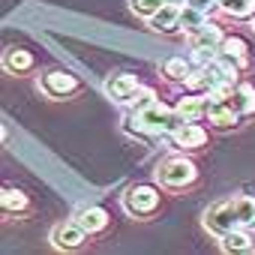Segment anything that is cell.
Segmentation results:
<instances>
[{"label": "cell", "mask_w": 255, "mask_h": 255, "mask_svg": "<svg viewBox=\"0 0 255 255\" xmlns=\"http://www.w3.org/2000/svg\"><path fill=\"white\" fill-rule=\"evenodd\" d=\"M222 39H225V36H222V30H219L216 24H210V21H207L198 33H192V36H189V45H192V48H219V45H222Z\"/></svg>", "instance_id": "18"}, {"label": "cell", "mask_w": 255, "mask_h": 255, "mask_svg": "<svg viewBox=\"0 0 255 255\" xmlns=\"http://www.w3.org/2000/svg\"><path fill=\"white\" fill-rule=\"evenodd\" d=\"M234 210H237V219L243 228L255 225V198L249 195H234Z\"/></svg>", "instance_id": "23"}, {"label": "cell", "mask_w": 255, "mask_h": 255, "mask_svg": "<svg viewBox=\"0 0 255 255\" xmlns=\"http://www.w3.org/2000/svg\"><path fill=\"white\" fill-rule=\"evenodd\" d=\"M219 60L228 63V66H234V69H243V66L249 63V48H246V42H243L240 36H225L222 45H219Z\"/></svg>", "instance_id": "8"}, {"label": "cell", "mask_w": 255, "mask_h": 255, "mask_svg": "<svg viewBox=\"0 0 255 255\" xmlns=\"http://www.w3.org/2000/svg\"><path fill=\"white\" fill-rule=\"evenodd\" d=\"M222 102H228L240 117H243V114H252V111H255V87H252V84H234V87L222 96Z\"/></svg>", "instance_id": "11"}, {"label": "cell", "mask_w": 255, "mask_h": 255, "mask_svg": "<svg viewBox=\"0 0 255 255\" xmlns=\"http://www.w3.org/2000/svg\"><path fill=\"white\" fill-rule=\"evenodd\" d=\"M210 93H195V96H183L180 102H177V114L183 117V120H201L204 114H207V108H210Z\"/></svg>", "instance_id": "13"}, {"label": "cell", "mask_w": 255, "mask_h": 255, "mask_svg": "<svg viewBox=\"0 0 255 255\" xmlns=\"http://www.w3.org/2000/svg\"><path fill=\"white\" fill-rule=\"evenodd\" d=\"M39 87H42L48 96L63 99V96H69V93H75V90H78V78H75V75H69V72L54 69V72H45V75H42Z\"/></svg>", "instance_id": "6"}, {"label": "cell", "mask_w": 255, "mask_h": 255, "mask_svg": "<svg viewBox=\"0 0 255 255\" xmlns=\"http://www.w3.org/2000/svg\"><path fill=\"white\" fill-rule=\"evenodd\" d=\"M219 9L231 18H249L255 12V0H219Z\"/></svg>", "instance_id": "22"}, {"label": "cell", "mask_w": 255, "mask_h": 255, "mask_svg": "<svg viewBox=\"0 0 255 255\" xmlns=\"http://www.w3.org/2000/svg\"><path fill=\"white\" fill-rule=\"evenodd\" d=\"M162 3H165V0H132V12L150 21V18L162 9Z\"/></svg>", "instance_id": "25"}, {"label": "cell", "mask_w": 255, "mask_h": 255, "mask_svg": "<svg viewBox=\"0 0 255 255\" xmlns=\"http://www.w3.org/2000/svg\"><path fill=\"white\" fill-rule=\"evenodd\" d=\"M204 24H207V12H201V9H195V6L186 3L183 12H180V30L192 36V33H198Z\"/></svg>", "instance_id": "19"}, {"label": "cell", "mask_w": 255, "mask_h": 255, "mask_svg": "<svg viewBox=\"0 0 255 255\" xmlns=\"http://www.w3.org/2000/svg\"><path fill=\"white\" fill-rule=\"evenodd\" d=\"M219 246H222V252H252V249H255V243H252V237L243 231V225H237V228L219 234Z\"/></svg>", "instance_id": "16"}, {"label": "cell", "mask_w": 255, "mask_h": 255, "mask_svg": "<svg viewBox=\"0 0 255 255\" xmlns=\"http://www.w3.org/2000/svg\"><path fill=\"white\" fill-rule=\"evenodd\" d=\"M189 72H192V66H189V60H183V57H168V60L162 63V75H165L168 81H186Z\"/></svg>", "instance_id": "21"}, {"label": "cell", "mask_w": 255, "mask_h": 255, "mask_svg": "<svg viewBox=\"0 0 255 255\" xmlns=\"http://www.w3.org/2000/svg\"><path fill=\"white\" fill-rule=\"evenodd\" d=\"M180 12L183 6H174V3H162V9L150 18V27L159 30V33H171V30H180Z\"/></svg>", "instance_id": "14"}, {"label": "cell", "mask_w": 255, "mask_h": 255, "mask_svg": "<svg viewBox=\"0 0 255 255\" xmlns=\"http://www.w3.org/2000/svg\"><path fill=\"white\" fill-rule=\"evenodd\" d=\"M186 3L195 6V9H201V12H213L219 6V0H186Z\"/></svg>", "instance_id": "26"}, {"label": "cell", "mask_w": 255, "mask_h": 255, "mask_svg": "<svg viewBox=\"0 0 255 255\" xmlns=\"http://www.w3.org/2000/svg\"><path fill=\"white\" fill-rule=\"evenodd\" d=\"M150 102H156L153 87H141V84H138V90H135V93H132V99H129V108L138 114V111H141V108H147Z\"/></svg>", "instance_id": "24"}, {"label": "cell", "mask_w": 255, "mask_h": 255, "mask_svg": "<svg viewBox=\"0 0 255 255\" xmlns=\"http://www.w3.org/2000/svg\"><path fill=\"white\" fill-rule=\"evenodd\" d=\"M0 204H3V210H6V213H21V210H27V207H30L27 195H24L21 189H12V186H6L3 192H0Z\"/></svg>", "instance_id": "20"}, {"label": "cell", "mask_w": 255, "mask_h": 255, "mask_svg": "<svg viewBox=\"0 0 255 255\" xmlns=\"http://www.w3.org/2000/svg\"><path fill=\"white\" fill-rule=\"evenodd\" d=\"M186 120L177 114V108H168L165 102H150L147 108H141L138 114H135V129L138 132H150V135H162V132H174V129H180Z\"/></svg>", "instance_id": "1"}, {"label": "cell", "mask_w": 255, "mask_h": 255, "mask_svg": "<svg viewBox=\"0 0 255 255\" xmlns=\"http://www.w3.org/2000/svg\"><path fill=\"white\" fill-rule=\"evenodd\" d=\"M171 141H174V147H180V150H195V147L207 144V132L201 129L195 120H186L180 129L171 132Z\"/></svg>", "instance_id": "7"}, {"label": "cell", "mask_w": 255, "mask_h": 255, "mask_svg": "<svg viewBox=\"0 0 255 255\" xmlns=\"http://www.w3.org/2000/svg\"><path fill=\"white\" fill-rule=\"evenodd\" d=\"M216 63V60H213ZM198 66V69H192L189 72V78L183 81L192 93H213L216 87H219V72H216V66Z\"/></svg>", "instance_id": "9"}, {"label": "cell", "mask_w": 255, "mask_h": 255, "mask_svg": "<svg viewBox=\"0 0 255 255\" xmlns=\"http://www.w3.org/2000/svg\"><path fill=\"white\" fill-rule=\"evenodd\" d=\"M84 240H87V231H84L75 219H72V222H60V225L51 228V246H54V249L72 252V249H78Z\"/></svg>", "instance_id": "5"}, {"label": "cell", "mask_w": 255, "mask_h": 255, "mask_svg": "<svg viewBox=\"0 0 255 255\" xmlns=\"http://www.w3.org/2000/svg\"><path fill=\"white\" fill-rule=\"evenodd\" d=\"M3 66H6V72H12V75H24V72L33 69V54H30L27 48H9L6 57H3Z\"/></svg>", "instance_id": "17"}, {"label": "cell", "mask_w": 255, "mask_h": 255, "mask_svg": "<svg viewBox=\"0 0 255 255\" xmlns=\"http://www.w3.org/2000/svg\"><path fill=\"white\" fill-rule=\"evenodd\" d=\"M207 120L216 126V129H234V126L240 123V114H237L228 102L213 99V102H210V108H207Z\"/></svg>", "instance_id": "12"}, {"label": "cell", "mask_w": 255, "mask_h": 255, "mask_svg": "<svg viewBox=\"0 0 255 255\" xmlns=\"http://www.w3.org/2000/svg\"><path fill=\"white\" fill-rule=\"evenodd\" d=\"M135 90H138V78H135V75H129V72L111 75V78L105 81V93H108L114 102H129Z\"/></svg>", "instance_id": "10"}, {"label": "cell", "mask_w": 255, "mask_h": 255, "mask_svg": "<svg viewBox=\"0 0 255 255\" xmlns=\"http://www.w3.org/2000/svg\"><path fill=\"white\" fill-rule=\"evenodd\" d=\"M201 222H204V228L213 231V234H225V231L237 228L240 219H237V210H234V198H225V201L210 204V207L204 210V219H201Z\"/></svg>", "instance_id": "3"}, {"label": "cell", "mask_w": 255, "mask_h": 255, "mask_svg": "<svg viewBox=\"0 0 255 255\" xmlns=\"http://www.w3.org/2000/svg\"><path fill=\"white\" fill-rule=\"evenodd\" d=\"M252 30H255V21H252Z\"/></svg>", "instance_id": "28"}, {"label": "cell", "mask_w": 255, "mask_h": 255, "mask_svg": "<svg viewBox=\"0 0 255 255\" xmlns=\"http://www.w3.org/2000/svg\"><path fill=\"white\" fill-rule=\"evenodd\" d=\"M156 180L162 186H171V189H180V186H189L195 180V165L183 156H171L165 159L159 168H156Z\"/></svg>", "instance_id": "2"}, {"label": "cell", "mask_w": 255, "mask_h": 255, "mask_svg": "<svg viewBox=\"0 0 255 255\" xmlns=\"http://www.w3.org/2000/svg\"><path fill=\"white\" fill-rule=\"evenodd\" d=\"M75 222H78L87 234H99V231H105V225H108V213H105L102 207H81V210L75 213Z\"/></svg>", "instance_id": "15"}, {"label": "cell", "mask_w": 255, "mask_h": 255, "mask_svg": "<svg viewBox=\"0 0 255 255\" xmlns=\"http://www.w3.org/2000/svg\"><path fill=\"white\" fill-rule=\"evenodd\" d=\"M165 3H174V6H186V0H165Z\"/></svg>", "instance_id": "27"}, {"label": "cell", "mask_w": 255, "mask_h": 255, "mask_svg": "<svg viewBox=\"0 0 255 255\" xmlns=\"http://www.w3.org/2000/svg\"><path fill=\"white\" fill-rule=\"evenodd\" d=\"M159 207V192L153 186H129L123 192V210L129 216H147Z\"/></svg>", "instance_id": "4"}]
</instances>
